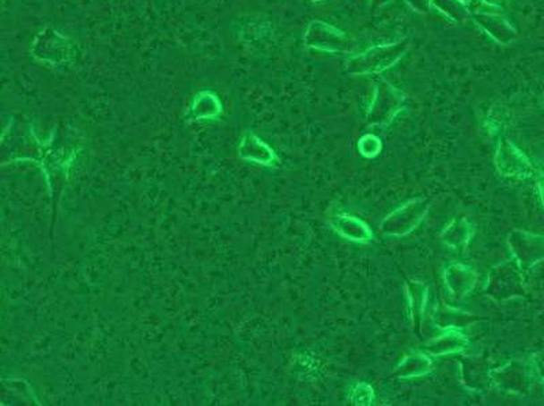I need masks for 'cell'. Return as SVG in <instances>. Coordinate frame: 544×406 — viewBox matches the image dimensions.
I'll return each instance as SVG.
<instances>
[{"instance_id": "1", "label": "cell", "mask_w": 544, "mask_h": 406, "mask_svg": "<svg viewBox=\"0 0 544 406\" xmlns=\"http://www.w3.org/2000/svg\"><path fill=\"white\" fill-rule=\"evenodd\" d=\"M408 48H410V41L407 38H403L397 43L373 47L347 60L346 71L352 75H374L383 72L399 63L407 54Z\"/></svg>"}, {"instance_id": "2", "label": "cell", "mask_w": 544, "mask_h": 406, "mask_svg": "<svg viewBox=\"0 0 544 406\" xmlns=\"http://www.w3.org/2000/svg\"><path fill=\"white\" fill-rule=\"evenodd\" d=\"M303 40L308 48L328 54H350L357 47L349 34L324 21H312L306 28Z\"/></svg>"}, {"instance_id": "3", "label": "cell", "mask_w": 544, "mask_h": 406, "mask_svg": "<svg viewBox=\"0 0 544 406\" xmlns=\"http://www.w3.org/2000/svg\"><path fill=\"white\" fill-rule=\"evenodd\" d=\"M31 55L38 62L51 65H63L72 57V44L67 37L52 28H46L34 38Z\"/></svg>"}, {"instance_id": "4", "label": "cell", "mask_w": 544, "mask_h": 406, "mask_svg": "<svg viewBox=\"0 0 544 406\" xmlns=\"http://www.w3.org/2000/svg\"><path fill=\"white\" fill-rule=\"evenodd\" d=\"M403 104H404L403 93H400L387 80H380L376 88V96H374L373 104L369 112V123L386 124V123L391 122Z\"/></svg>"}, {"instance_id": "5", "label": "cell", "mask_w": 544, "mask_h": 406, "mask_svg": "<svg viewBox=\"0 0 544 406\" xmlns=\"http://www.w3.org/2000/svg\"><path fill=\"white\" fill-rule=\"evenodd\" d=\"M471 20L501 46H509L516 41L517 30L504 15L485 12L472 13Z\"/></svg>"}, {"instance_id": "6", "label": "cell", "mask_w": 544, "mask_h": 406, "mask_svg": "<svg viewBox=\"0 0 544 406\" xmlns=\"http://www.w3.org/2000/svg\"><path fill=\"white\" fill-rule=\"evenodd\" d=\"M221 112V102L218 97L211 91H201L196 96L191 107V116L193 119H211Z\"/></svg>"}, {"instance_id": "7", "label": "cell", "mask_w": 544, "mask_h": 406, "mask_svg": "<svg viewBox=\"0 0 544 406\" xmlns=\"http://www.w3.org/2000/svg\"><path fill=\"white\" fill-rule=\"evenodd\" d=\"M433 6L456 23H465L472 18V13L463 0H433Z\"/></svg>"}, {"instance_id": "8", "label": "cell", "mask_w": 544, "mask_h": 406, "mask_svg": "<svg viewBox=\"0 0 544 406\" xmlns=\"http://www.w3.org/2000/svg\"><path fill=\"white\" fill-rule=\"evenodd\" d=\"M412 10L421 14H429L433 6V0H405Z\"/></svg>"}, {"instance_id": "9", "label": "cell", "mask_w": 544, "mask_h": 406, "mask_svg": "<svg viewBox=\"0 0 544 406\" xmlns=\"http://www.w3.org/2000/svg\"><path fill=\"white\" fill-rule=\"evenodd\" d=\"M482 2L489 4V6L497 7V9H502L507 4V0H482Z\"/></svg>"}, {"instance_id": "10", "label": "cell", "mask_w": 544, "mask_h": 406, "mask_svg": "<svg viewBox=\"0 0 544 406\" xmlns=\"http://www.w3.org/2000/svg\"><path fill=\"white\" fill-rule=\"evenodd\" d=\"M392 0H370V6L373 10L381 9V7L387 6L391 4Z\"/></svg>"}, {"instance_id": "11", "label": "cell", "mask_w": 544, "mask_h": 406, "mask_svg": "<svg viewBox=\"0 0 544 406\" xmlns=\"http://www.w3.org/2000/svg\"><path fill=\"white\" fill-rule=\"evenodd\" d=\"M306 2H310V4H318V2H323V0H306Z\"/></svg>"}, {"instance_id": "12", "label": "cell", "mask_w": 544, "mask_h": 406, "mask_svg": "<svg viewBox=\"0 0 544 406\" xmlns=\"http://www.w3.org/2000/svg\"><path fill=\"white\" fill-rule=\"evenodd\" d=\"M463 2H464V4H468V2H472V0H463Z\"/></svg>"}]
</instances>
